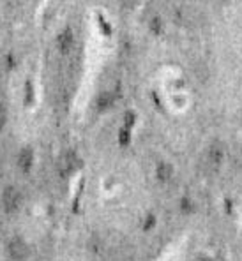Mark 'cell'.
<instances>
[{"instance_id":"obj_5","label":"cell","mask_w":242,"mask_h":261,"mask_svg":"<svg viewBox=\"0 0 242 261\" xmlns=\"http://www.w3.org/2000/svg\"><path fill=\"white\" fill-rule=\"evenodd\" d=\"M32 163H34V152L30 148H23L18 155V166L21 168L23 171H29L32 168Z\"/></svg>"},{"instance_id":"obj_10","label":"cell","mask_w":242,"mask_h":261,"mask_svg":"<svg viewBox=\"0 0 242 261\" xmlns=\"http://www.w3.org/2000/svg\"><path fill=\"white\" fill-rule=\"evenodd\" d=\"M151 29L154 30V32L159 34L161 29H163V25H161V20H157V18H154V20L151 21Z\"/></svg>"},{"instance_id":"obj_4","label":"cell","mask_w":242,"mask_h":261,"mask_svg":"<svg viewBox=\"0 0 242 261\" xmlns=\"http://www.w3.org/2000/svg\"><path fill=\"white\" fill-rule=\"evenodd\" d=\"M223 157H225V150H223L221 145L214 143L212 147L209 148V152H207V163L212 164V166H220L223 163Z\"/></svg>"},{"instance_id":"obj_12","label":"cell","mask_w":242,"mask_h":261,"mask_svg":"<svg viewBox=\"0 0 242 261\" xmlns=\"http://www.w3.org/2000/svg\"><path fill=\"white\" fill-rule=\"evenodd\" d=\"M128 140H129V134H128V130H122V133H120V136H118V141H120L122 145H126V143H128Z\"/></svg>"},{"instance_id":"obj_11","label":"cell","mask_w":242,"mask_h":261,"mask_svg":"<svg viewBox=\"0 0 242 261\" xmlns=\"http://www.w3.org/2000/svg\"><path fill=\"white\" fill-rule=\"evenodd\" d=\"M6 120H7V113H6V110L0 106V129L6 125Z\"/></svg>"},{"instance_id":"obj_7","label":"cell","mask_w":242,"mask_h":261,"mask_svg":"<svg viewBox=\"0 0 242 261\" xmlns=\"http://www.w3.org/2000/svg\"><path fill=\"white\" fill-rule=\"evenodd\" d=\"M156 173L161 182H168V180L174 176V168H172V164H168V163H159Z\"/></svg>"},{"instance_id":"obj_1","label":"cell","mask_w":242,"mask_h":261,"mask_svg":"<svg viewBox=\"0 0 242 261\" xmlns=\"http://www.w3.org/2000/svg\"><path fill=\"white\" fill-rule=\"evenodd\" d=\"M2 203H4V208H6L7 212H16L21 205L20 191L14 189V187H7L2 194Z\"/></svg>"},{"instance_id":"obj_2","label":"cell","mask_w":242,"mask_h":261,"mask_svg":"<svg viewBox=\"0 0 242 261\" xmlns=\"http://www.w3.org/2000/svg\"><path fill=\"white\" fill-rule=\"evenodd\" d=\"M7 249H9V256L16 261H21L29 256V245H27L21 239H14Z\"/></svg>"},{"instance_id":"obj_13","label":"cell","mask_w":242,"mask_h":261,"mask_svg":"<svg viewBox=\"0 0 242 261\" xmlns=\"http://www.w3.org/2000/svg\"><path fill=\"white\" fill-rule=\"evenodd\" d=\"M198 261H212V259H209V258H200Z\"/></svg>"},{"instance_id":"obj_3","label":"cell","mask_w":242,"mask_h":261,"mask_svg":"<svg viewBox=\"0 0 242 261\" xmlns=\"http://www.w3.org/2000/svg\"><path fill=\"white\" fill-rule=\"evenodd\" d=\"M76 166H78L76 153L75 152H66L62 155V159H60V163H59V171L62 175H69V173H72V171L76 170Z\"/></svg>"},{"instance_id":"obj_8","label":"cell","mask_w":242,"mask_h":261,"mask_svg":"<svg viewBox=\"0 0 242 261\" xmlns=\"http://www.w3.org/2000/svg\"><path fill=\"white\" fill-rule=\"evenodd\" d=\"M113 101H115L113 92H103V95L99 97V106L101 108H108V106L113 105Z\"/></svg>"},{"instance_id":"obj_9","label":"cell","mask_w":242,"mask_h":261,"mask_svg":"<svg viewBox=\"0 0 242 261\" xmlns=\"http://www.w3.org/2000/svg\"><path fill=\"white\" fill-rule=\"evenodd\" d=\"M180 208H182V212H193L195 210V205H193V201H191V199H182V201H180Z\"/></svg>"},{"instance_id":"obj_6","label":"cell","mask_w":242,"mask_h":261,"mask_svg":"<svg viewBox=\"0 0 242 261\" xmlns=\"http://www.w3.org/2000/svg\"><path fill=\"white\" fill-rule=\"evenodd\" d=\"M57 43H59V48L62 49L64 53H67L69 49L72 48V44H75V37H72V32L71 30H64L62 34L59 36V39H57Z\"/></svg>"}]
</instances>
